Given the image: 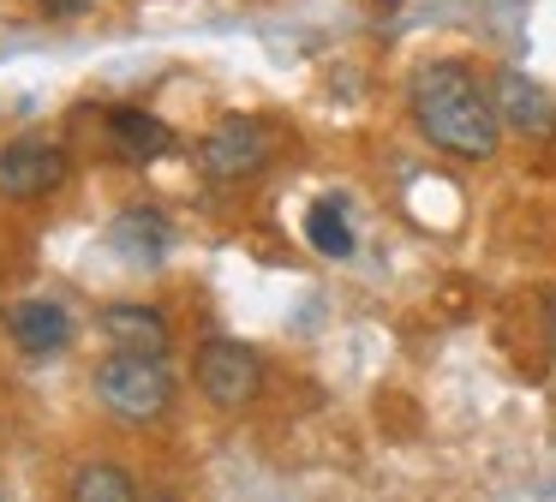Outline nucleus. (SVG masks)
<instances>
[{"label": "nucleus", "instance_id": "obj_1", "mask_svg": "<svg viewBox=\"0 0 556 502\" xmlns=\"http://www.w3.org/2000/svg\"><path fill=\"white\" fill-rule=\"evenodd\" d=\"M407 108L425 143H437L443 155L491 162L496 143H503V114H496L491 84H479V72L460 66V60H425L407 78Z\"/></svg>", "mask_w": 556, "mask_h": 502}, {"label": "nucleus", "instance_id": "obj_2", "mask_svg": "<svg viewBox=\"0 0 556 502\" xmlns=\"http://www.w3.org/2000/svg\"><path fill=\"white\" fill-rule=\"evenodd\" d=\"M90 382H97V401L109 406L114 418H126V425L162 418L168 401H174V371L162 365V359H150V353H121V347L102 359Z\"/></svg>", "mask_w": 556, "mask_h": 502}, {"label": "nucleus", "instance_id": "obj_3", "mask_svg": "<svg viewBox=\"0 0 556 502\" xmlns=\"http://www.w3.org/2000/svg\"><path fill=\"white\" fill-rule=\"evenodd\" d=\"M192 377H198V389H204L210 406L240 413V406H252L257 394H264V359H257V347H245V341H204L198 347Z\"/></svg>", "mask_w": 556, "mask_h": 502}, {"label": "nucleus", "instance_id": "obj_4", "mask_svg": "<svg viewBox=\"0 0 556 502\" xmlns=\"http://www.w3.org/2000/svg\"><path fill=\"white\" fill-rule=\"evenodd\" d=\"M269 150H276V131H269L264 120L257 114H228V120H216V126L204 131L198 162H204L210 179H252L257 167L269 162Z\"/></svg>", "mask_w": 556, "mask_h": 502}, {"label": "nucleus", "instance_id": "obj_5", "mask_svg": "<svg viewBox=\"0 0 556 502\" xmlns=\"http://www.w3.org/2000/svg\"><path fill=\"white\" fill-rule=\"evenodd\" d=\"M66 174H73V162H66V150L49 143V138H13L7 150H0V191L18 198V203L61 191Z\"/></svg>", "mask_w": 556, "mask_h": 502}, {"label": "nucleus", "instance_id": "obj_6", "mask_svg": "<svg viewBox=\"0 0 556 502\" xmlns=\"http://www.w3.org/2000/svg\"><path fill=\"white\" fill-rule=\"evenodd\" d=\"M491 96H496V114H503V126L527 131V138H551L556 131V96L544 90L539 78H527L520 66H503L491 78Z\"/></svg>", "mask_w": 556, "mask_h": 502}, {"label": "nucleus", "instance_id": "obj_7", "mask_svg": "<svg viewBox=\"0 0 556 502\" xmlns=\"http://www.w3.org/2000/svg\"><path fill=\"white\" fill-rule=\"evenodd\" d=\"M7 335H13L30 359H49V353H66L78 329H73V311L54 305V299H18V305L7 311Z\"/></svg>", "mask_w": 556, "mask_h": 502}, {"label": "nucleus", "instance_id": "obj_8", "mask_svg": "<svg viewBox=\"0 0 556 502\" xmlns=\"http://www.w3.org/2000/svg\"><path fill=\"white\" fill-rule=\"evenodd\" d=\"M168 246H174V227H168V215L162 210H144V203H132V210H121L109 222V251L121 263H162L168 258Z\"/></svg>", "mask_w": 556, "mask_h": 502}, {"label": "nucleus", "instance_id": "obj_9", "mask_svg": "<svg viewBox=\"0 0 556 502\" xmlns=\"http://www.w3.org/2000/svg\"><path fill=\"white\" fill-rule=\"evenodd\" d=\"M109 150L121 155V162H132V167H150V162H162V155L174 150V131L162 126L156 114H144V108H109Z\"/></svg>", "mask_w": 556, "mask_h": 502}, {"label": "nucleus", "instance_id": "obj_10", "mask_svg": "<svg viewBox=\"0 0 556 502\" xmlns=\"http://www.w3.org/2000/svg\"><path fill=\"white\" fill-rule=\"evenodd\" d=\"M102 335H109L121 353H150V359H162L168 353V317L162 311H150V305H109L102 311Z\"/></svg>", "mask_w": 556, "mask_h": 502}, {"label": "nucleus", "instance_id": "obj_11", "mask_svg": "<svg viewBox=\"0 0 556 502\" xmlns=\"http://www.w3.org/2000/svg\"><path fill=\"white\" fill-rule=\"evenodd\" d=\"M305 239H312L324 258H353V222H348V203L341 198H317L312 210H305Z\"/></svg>", "mask_w": 556, "mask_h": 502}, {"label": "nucleus", "instance_id": "obj_12", "mask_svg": "<svg viewBox=\"0 0 556 502\" xmlns=\"http://www.w3.org/2000/svg\"><path fill=\"white\" fill-rule=\"evenodd\" d=\"M73 502H138V478L114 461H85L73 473Z\"/></svg>", "mask_w": 556, "mask_h": 502}, {"label": "nucleus", "instance_id": "obj_13", "mask_svg": "<svg viewBox=\"0 0 556 502\" xmlns=\"http://www.w3.org/2000/svg\"><path fill=\"white\" fill-rule=\"evenodd\" d=\"M37 7L49 12V18H78V12H90L97 0H37Z\"/></svg>", "mask_w": 556, "mask_h": 502}, {"label": "nucleus", "instance_id": "obj_14", "mask_svg": "<svg viewBox=\"0 0 556 502\" xmlns=\"http://www.w3.org/2000/svg\"><path fill=\"white\" fill-rule=\"evenodd\" d=\"M0 502H7V497H0Z\"/></svg>", "mask_w": 556, "mask_h": 502}]
</instances>
